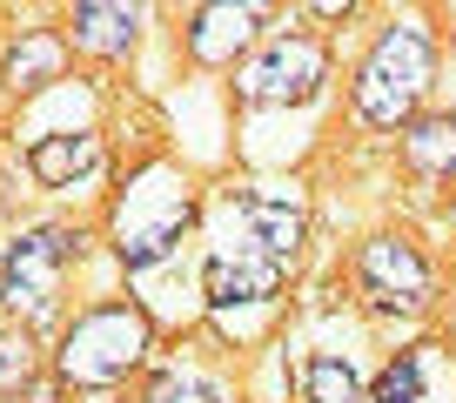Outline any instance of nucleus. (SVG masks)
<instances>
[{"label": "nucleus", "instance_id": "nucleus-13", "mask_svg": "<svg viewBox=\"0 0 456 403\" xmlns=\"http://www.w3.org/2000/svg\"><path fill=\"white\" fill-rule=\"evenodd\" d=\"M302 397L309 403H362V383L342 357H309L302 363Z\"/></svg>", "mask_w": 456, "mask_h": 403}, {"label": "nucleus", "instance_id": "nucleus-9", "mask_svg": "<svg viewBox=\"0 0 456 403\" xmlns=\"http://www.w3.org/2000/svg\"><path fill=\"white\" fill-rule=\"evenodd\" d=\"M28 169H34L41 188H74V182H87V175L101 169V135H87V128L41 135V142L28 148Z\"/></svg>", "mask_w": 456, "mask_h": 403}, {"label": "nucleus", "instance_id": "nucleus-15", "mask_svg": "<svg viewBox=\"0 0 456 403\" xmlns=\"http://www.w3.org/2000/svg\"><path fill=\"white\" fill-rule=\"evenodd\" d=\"M28 376H34V336H28V323H7L0 330V397L28 390Z\"/></svg>", "mask_w": 456, "mask_h": 403}, {"label": "nucleus", "instance_id": "nucleus-5", "mask_svg": "<svg viewBox=\"0 0 456 403\" xmlns=\"http://www.w3.org/2000/svg\"><path fill=\"white\" fill-rule=\"evenodd\" d=\"M322 81H329V54H322V41H309V34H275V41L235 74L242 101H256V108H296V101H315Z\"/></svg>", "mask_w": 456, "mask_h": 403}, {"label": "nucleus", "instance_id": "nucleus-12", "mask_svg": "<svg viewBox=\"0 0 456 403\" xmlns=\"http://www.w3.org/2000/svg\"><path fill=\"white\" fill-rule=\"evenodd\" d=\"M403 148H410L416 169L450 175V169H456V115H423L410 135H403Z\"/></svg>", "mask_w": 456, "mask_h": 403}, {"label": "nucleus", "instance_id": "nucleus-16", "mask_svg": "<svg viewBox=\"0 0 456 403\" xmlns=\"http://www.w3.org/2000/svg\"><path fill=\"white\" fill-rule=\"evenodd\" d=\"M148 403H222V390H215L208 376H195V370H168V376L148 383Z\"/></svg>", "mask_w": 456, "mask_h": 403}, {"label": "nucleus", "instance_id": "nucleus-6", "mask_svg": "<svg viewBox=\"0 0 456 403\" xmlns=\"http://www.w3.org/2000/svg\"><path fill=\"white\" fill-rule=\"evenodd\" d=\"M215 249H256V256L296 262L302 249V202L282 188H256V195H228Z\"/></svg>", "mask_w": 456, "mask_h": 403}, {"label": "nucleus", "instance_id": "nucleus-4", "mask_svg": "<svg viewBox=\"0 0 456 403\" xmlns=\"http://www.w3.org/2000/svg\"><path fill=\"white\" fill-rule=\"evenodd\" d=\"M68 256H74V235L68 229H20L14 243H7V256H0V302H7L20 323L54 317Z\"/></svg>", "mask_w": 456, "mask_h": 403}, {"label": "nucleus", "instance_id": "nucleus-8", "mask_svg": "<svg viewBox=\"0 0 456 403\" xmlns=\"http://www.w3.org/2000/svg\"><path fill=\"white\" fill-rule=\"evenodd\" d=\"M262 34V7H235V0H215V7H195L188 21V54L201 68H235L248 41Z\"/></svg>", "mask_w": 456, "mask_h": 403}, {"label": "nucleus", "instance_id": "nucleus-3", "mask_svg": "<svg viewBox=\"0 0 456 403\" xmlns=\"http://www.w3.org/2000/svg\"><path fill=\"white\" fill-rule=\"evenodd\" d=\"M429 74H436V41H429L423 21H396L383 28V41L370 47L356 74V115L370 128H396V121L416 115V101H423Z\"/></svg>", "mask_w": 456, "mask_h": 403}, {"label": "nucleus", "instance_id": "nucleus-14", "mask_svg": "<svg viewBox=\"0 0 456 403\" xmlns=\"http://www.w3.org/2000/svg\"><path fill=\"white\" fill-rule=\"evenodd\" d=\"M423 383H429V357L423 350H403V357L376 376V403H423Z\"/></svg>", "mask_w": 456, "mask_h": 403}, {"label": "nucleus", "instance_id": "nucleus-1", "mask_svg": "<svg viewBox=\"0 0 456 403\" xmlns=\"http://www.w3.org/2000/svg\"><path fill=\"white\" fill-rule=\"evenodd\" d=\"M188 222H195L188 175L175 169V161H142V169L121 182L114 216H108L114 256L128 262V269H155L161 256H175V243L188 235Z\"/></svg>", "mask_w": 456, "mask_h": 403}, {"label": "nucleus", "instance_id": "nucleus-2", "mask_svg": "<svg viewBox=\"0 0 456 403\" xmlns=\"http://www.w3.org/2000/svg\"><path fill=\"white\" fill-rule=\"evenodd\" d=\"M148 343H155V323L134 302H94L68 323L61 336V383L74 390H108L128 370H142Z\"/></svg>", "mask_w": 456, "mask_h": 403}, {"label": "nucleus", "instance_id": "nucleus-7", "mask_svg": "<svg viewBox=\"0 0 456 403\" xmlns=\"http://www.w3.org/2000/svg\"><path fill=\"white\" fill-rule=\"evenodd\" d=\"M356 276H362V296H370L376 309H423L429 302V262L416 256V243H403V235L362 243Z\"/></svg>", "mask_w": 456, "mask_h": 403}, {"label": "nucleus", "instance_id": "nucleus-10", "mask_svg": "<svg viewBox=\"0 0 456 403\" xmlns=\"http://www.w3.org/2000/svg\"><path fill=\"white\" fill-rule=\"evenodd\" d=\"M61 68H68V34L34 28V34H20V41L7 47V61H0V81L14 87V95H34V87L61 81Z\"/></svg>", "mask_w": 456, "mask_h": 403}, {"label": "nucleus", "instance_id": "nucleus-11", "mask_svg": "<svg viewBox=\"0 0 456 403\" xmlns=\"http://www.w3.org/2000/svg\"><path fill=\"white\" fill-rule=\"evenodd\" d=\"M74 47H87V54H128L134 34H142V7H108V0H87V7H74Z\"/></svg>", "mask_w": 456, "mask_h": 403}]
</instances>
